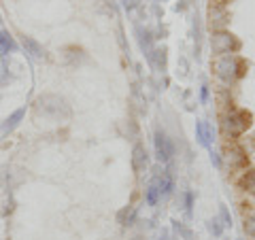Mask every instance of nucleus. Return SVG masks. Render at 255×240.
I'll return each mask as SVG.
<instances>
[{"label": "nucleus", "instance_id": "f257e3e1", "mask_svg": "<svg viewBox=\"0 0 255 240\" xmlns=\"http://www.w3.org/2000/svg\"><path fill=\"white\" fill-rule=\"evenodd\" d=\"M213 68H215V75L226 83H232L234 79L245 75V62L241 58H236V55H232V53L219 55V58L213 62Z\"/></svg>", "mask_w": 255, "mask_h": 240}, {"label": "nucleus", "instance_id": "f03ea898", "mask_svg": "<svg viewBox=\"0 0 255 240\" xmlns=\"http://www.w3.org/2000/svg\"><path fill=\"white\" fill-rule=\"evenodd\" d=\"M251 125V113L249 111H232L226 119H223V130L230 136H241L243 132L249 130Z\"/></svg>", "mask_w": 255, "mask_h": 240}, {"label": "nucleus", "instance_id": "7ed1b4c3", "mask_svg": "<svg viewBox=\"0 0 255 240\" xmlns=\"http://www.w3.org/2000/svg\"><path fill=\"white\" fill-rule=\"evenodd\" d=\"M211 47H213V51L217 55H230V53H234V51L241 49V41H238L234 34L221 30V32H215V34H213Z\"/></svg>", "mask_w": 255, "mask_h": 240}, {"label": "nucleus", "instance_id": "20e7f679", "mask_svg": "<svg viewBox=\"0 0 255 240\" xmlns=\"http://www.w3.org/2000/svg\"><path fill=\"white\" fill-rule=\"evenodd\" d=\"M38 111L45 115V117H49V119H62V111L64 113H68V109L66 105H64V100L58 98V96H51V94H47V96H41L38 98Z\"/></svg>", "mask_w": 255, "mask_h": 240}, {"label": "nucleus", "instance_id": "39448f33", "mask_svg": "<svg viewBox=\"0 0 255 240\" xmlns=\"http://www.w3.org/2000/svg\"><path fill=\"white\" fill-rule=\"evenodd\" d=\"M155 153H157L159 162H168V159L174 155L172 142H170V138L164 132H157L155 134Z\"/></svg>", "mask_w": 255, "mask_h": 240}, {"label": "nucleus", "instance_id": "423d86ee", "mask_svg": "<svg viewBox=\"0 0 255 240\" xmlns=\"http://www.w3.org/2000/svg\"><path fill=\"white\" fill-rule=\"evenodd\" d=\"M226 162L230 168H243L247 164V155L238 145H232L226 149Z\"/></svg>", "mask_w": 255, "mask_h": 240}, {"label": "nucleus", "instance_id": "0eeeda50", "mask_svg": "<svg viewBox=\"0 0 255 240\" xmlns=\"http://www.w3.org/2000/svg\"><path fill=\"white\" fill-rule=\"evenodd\" d=\"M132 168L136 172H142L147 168V151L142 145H136L132 151Z\"/></svg>", "mask_w": 255, "mask_h": 240}, {"label": "nucleus", "instance_id": "6e6552de", "mask_svg": "<svg viewBox=\"0 0 255 240\" xmlns=\"http://www.w3.org/2000/svg\"><path fill=\"white\" fill-rule=\"evenodd\" d=\"M209 17H211V26L213 28H226V23L230 21L228 11H223V9H211Z\"/></svg>", "mask_w": 255, "mask_h": 240}, {"label": "nucleus", "instance_id": "1a4fd4ad", "mask_svg": "<svg viewBox=\"0 0 255 240\" xmlns=\"http://www.w3.org/2000/svg\"><path fill=\"white\" fill-rule=\"evenodd\" d=\"M21 45H23V49H26V53H30L32 58H43V47L38 45L32 36H23Z\"/></svg>", "mask_w": 255, "mask_h": 240}, {"label": "nucleus", "instance_id": "9d476101", "mask_svg": "<svg viewBox=\"0 0 255 240\" xmlns=\"http://www.w3.org/2000/svg\"><path fill=\"white\" fill-rule=\"evenodd\" d=\"M238 185H241L243 191H247V194H253L255 196V170H249L245 172L241 181H238Z\"/></svg>", "mask_w": 255, "mask_h": 240}, {"label": "nucleus", "instance_id": "9b49d317", "mask_svg": "<svg viewBox=\"0 0 255 240\" xmlns=\"http://www.w3.org/2000/svg\"><path fill=\"white\" fill-rule=\"evenodd\" d=\"M196 132H198V138H200V142L204 147L211 145V138H213V132H211V125L206 121H198L196 125Z\"/></svg>", "mask_w": 255, "mask_h": 240}, {"label": "nucleus", "instance_id": "f8f14e48", "mask_svg": "<svg viewBox=\"0 0 255 240\" xmlns=\"http://www.w3.org/2000/svg\"><path fill=\"white\" fill-rule=\"evenodd\" d=\"M153 181H155V185H157V189H159V194H162V196H168L170 194L172 181H170L168 174H159V177H155Z\"/></svg>", "mask_w": 255, "mask_h": 240}, {"label": "nucleus", "instance_id": "ddd939ff", "mask_svg": "<svg viewBox=\"0 0 255 240\" xmlns=\"http://www.w3.org/2000/svg\"><path fill=\"white\" fill-rule=\"evenodd\" d=\"M23 113H26V109H17V111H15V113H13L9 119H6V121H4L2 125H0V130H2V132H6V130H13V127L19 123V119L23 117Z\"/></svg>", "mask_w": 255, "mask_h": 240}, {"label": "nucleus", "instance_id": "4468645a", "mask_svg": "<svg viewBox=\"0 0 255 240\" xmlns=\"http://www.w3.org/2000/svg\"><path fill=\"white\" fill-rule=\"evenodd\" d=\"M15 49V43H13V38L6 34V32L0 30V53H9Z\"/></svg>", "mask_w": 255, "mask_h": 240}, {"label": "nucleus", "instance_id": "2eb2a0df", "mask_svg": "<svg viewBox=\"0 0 255 240\" xmlns=\"http://www.w3.org/2000/svg\"><path fill=\"white\" fill-rule=\"evenodd\" d=\"M162 198V194H159V189H157V185H155V181H151L149 183V187H147V202L153 206V204H157V200Z\"/></svg>", "mask_w": 255, "mask_h": 240}, {"label": "nucleus", "instance_id": "dca6fc26", "mask_svg": "<svg viewBox=\"0 0 255 240\" xmlns=\"http://www.w3.org/2000/svg\"><path fill=\"white\" fill-rule=\"evenodd\" d=\"M245 232L249 234L251 238H255V215H251V217L245 219Z\"/></svg>", "mask_w": 255, "mask_h": 240}]
</instances>
